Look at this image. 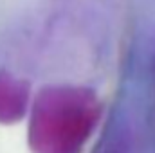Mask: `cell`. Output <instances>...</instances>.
<instances>
[{"label":"cell","mask_w":155,"mask_h":153,"mask_svg":"<svg viewBox=\"0 0 155 153\" xmlns=\"http://www.w3.org/2000/svg\"><path fill=\"white\" fill-rule=\"evenodd\" d=\"M101 117L90 88L56 85L40 90L31 106L29 146L33 153H81Z\"/></svg>","instance_id":"6da1fadb"},{"label":"cell","mask_w":155,"mask_h":153,"mask_svg":"<svg viewBox=\"0 0 155 153\" xmlns=\"http://www.w3.org/2000/svg\"><path fill=\"white\" fill-rule=\"evenodd\" d=\"M31 88L24 79L0 70V122L13 124L20 121L29 108Z\"/></svg>","instance_id":"7a4b0ae2"}]
</instances>
